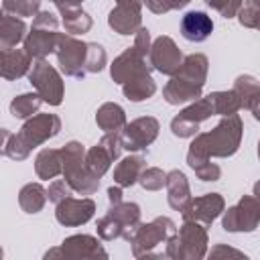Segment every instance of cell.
<instances>
[{
  "label": "cell",
  "mask_w": 260,
  "mask_h": 260,
  "mask_svg": "<svg viewBox=\"0 0 260 260\" xmlns=\"http://www.w3.org/2000/svg\"><path fill=\"white\" fill-rule=\"evenodd\" d=\"M213 28V22L207 14L203 12H187L183 16V22H181V32L187 41H203L209 37Z\"/></svg>",
  "instance_id": "1"
}]
</instances>
